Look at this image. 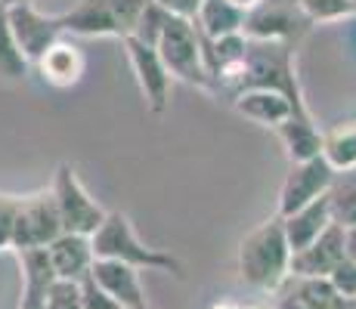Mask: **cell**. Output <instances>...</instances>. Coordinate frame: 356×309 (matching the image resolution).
<instances>
[{"label":"cell","mask_w":356,"mask_h":309,"mask_svg":"<svg viewBox=\"0 0 356 309\" xmlns=\"http://www.w3.org/2000/svg\"><path fill=\"white\" fill-rule=\"evenodd\" d=\"M238 278L245 281L248 287L264 294H273L285 278L291 276L289 266H291V247L289 238H285L282 229V217H270L264 219L260 226L248 232L238 244Z\"/></svg>","instance_id":"obj_1"},{"label":"cell","mask_w":356,"mask_h":309,"mask_svg":"<svg viewBox=\"0 0 356 309\" xmlns=\"http://www.w3.org/2000/svg\"><path fill=\"white\" fill-rule=\"evenodd\" d=\"M93 253L97 257H108L118 260V263H127L134 269H146V272H168L174 278H183V260L174 257L170 251H161V247L146 244L140 235H136L134 223H130L127 214L121 210H108L106 219L99 223V229L90 235Z\"/></svg>","instance_id":"obj_2"},{"label":"cell","mask_w":356,"mask_h":309,"mask_svg":"<svg viewBox=\"0 0 356 309\" xmlns=\"http://www.w3.org/2000/svg\"><path fill=\"white\" fill-rule=\"evenodd\" d=\"M248 87L279 90L291 99L294 112H310L304 102L300 81H298V47H291V44H279V40H248L242 90H248Z\"/></svg>","instance_id":"obj_3"},{"label":"cell","mask_w":356,"mask_h":309,"mask_svg":"<svg viewBox=\"0 0 356 309\" xmlns=\"http://www.w3.org/2000/svg\"><path fill=\"white\" fill-rule=\"evenodd\" d=\"M164 68L170 72L174 81H183L189 87H202L211 90L208 68H204V53H202V37H198L195 25L189 19H170L164 25L159 44H155Z\"/></svg>","instance_id":"obj_4"},{"label":"cell","mask_w":356,"mask_h":309,"mask_svg":"<svg viewBox=\"0 0 356 309\" xmlns=\"http://www.w3.org/2000/svg\"><path fill=\"white\" fill-rule=\"evenodd\" d=\"M50 192H53V198H56L59 219H63V232L93 235V232L99 229V223L106 219V214H108L97 198L84 189V183L78 180V170H74L72 164H59L56 167Z\"/></svg>","instance_id":"obj_5"},{"label":"cell","mask_w":356,"mask_h":309,"mask_svg":"<svg viewBox=\"0 0 356 309\" xmlns=\"http://www.w3.org/2000/svg\"><path fill=\"white\" fill-rule=\"evenodd\" d=\"M310 28L313 22L304 16L298 0H260L254 10L245 12L242 34L248 40H279L298 47Z\"/></svg>","instance_id":"obj_6"},{"label":"cell","mask_w":356,"mask_h":309,"mask_svg":"<svg viewBox=\"0 0 356 309\" xmlns=\"http://www.w3.org/2000/svg\"><path fill=\"white\" fill-rule=\"evenodd\" d=\"M63 235V219H59L56 198L50 189L19 195V214L13 226V251H31L47 247Z\"/></svg>","instance_id":"obj_7"},{"label":"cell","mask_w":356,"mask_h":309,"mask_svg":"<svg viewBox=\"0 0 356 309\" xmlns=\"http://www.w3.org/2000/svg\"><path fill=\"white\" fill-rule=\"evenodd\" d=\"M6 3V22H10V31L16 37L22 56L31 62H38L56 44L63 34V25H59V16H47L40 12L31 0H3Z\"/></svg>","instance_id":"obj_8"},{"label":"cell","mask_w":356,"mask_h":309,"mask_svg":"<svg viewBox=\"0 0 356 309\" xmlns=\"http://www.w3.org/2000/svg\"><path fill=\"white\" fill-rule=\"evenodd\" d=\"M124 56L130 62V72L136 78V87H140V96L146 102V108L152 115H164L170 106V87H174V78L164 68V62L159 56V50L136 37H124Z\"/></svg>","instance_id":"obj_9"},{"label":"cell","mask_w":356,"mask_h":309,"mask_svg":"<svg viewBox=\"0 0 356 309\" xmlns=\"http://www.w3.org/2000/svg\"><path fill=\"white\" fill-rule=\"evenodd\" d=\"M332 180H334V167L323 155L307 158V161H291L289 174H285V180H282V189H279L276 214L289 217L294 210L304 208V204L323 198L328 192V185H332Z\"/></svg>","instance_id":"obj_10"},{"label":"cell","mask_w":356,"mask_h":309,"mask_svg":"<svg viewBox=\"0 0 356 309\" xmlns=\"http://www.w3.org/2000/svg\"><path fill=\"white\" fill-rule=\"evenodd\" d=\"M273 309H356V300H347L328 285V278L289 276L276 287Z\"/></svg>","instance_id":"obj_11"},{"label":"cell","mask_w":356,"mask_h":309,"mask_svg":"<svg viewBox=\"0 0 356 309\" xmlns=\"http://www.w3.org/2000/svg\"><path fill=\"white\" fill-rule=\"evenodd\" d=\"M344 260V229L338 223H332L316 242L291 253L289 272L300 278H328V272Z\"/></svg>","instance_id":"obj_12"},{"label":"cell","mask_w":356,"mask_h":309,"mask_svg":"<svg viewBox=\"0 0 356 309\" xmlns=\"http://www.w3.org/2000/svg\"><path fill=\"white\" fill-rule=\"evenodd\" d=\"M90 278L97 281L112 300H118L124 309H149L146 287H143V281H140V269H134V266L108 260V257H97L93 260Z\"/></svg>","instance_id":"obj_13"},{"label":"cell","mask_w":356,"mask_h":309,"mask_svg":"<svg viewBox=\"0 0 356 309\" xmlns=\"http://www.w3.org/2000/svg\"><path fill=\"white\" fill-rule=\"evenodd\" d=\"M232 108L238 115H245L248 121L260 124V127L276 130L282 121H289L291 115H310V112H294L291 99L279 90H266V87H248L232 96Z\"/></svg>","instance_id":"obj_14"},{"label":"cell","mask_w":356,"mask_h":309,"mask_svg":"<svg viewBox=\"0 0 356 309\" xmlns=\"http://www.w3.org/2000/svg\"><path fill=\"white\" fill-rule=\"evenodd\" d=\"M34 68H38V74L44 78V84L56 87V90H68V87H74L81 78H84L87 59L74 40L59 37L44 56L34 62Z\"/></svg>","instance_id":"obj_15"},{"label":"cell","mask_w":356,"mask_h":309,"mask_svg":"<svg viewBox=\"0 0 356 309\" xmlns=\"http://www.w3.org/2000/svg\"><path fill=\"white\" fill-rule=\"evenodd\" d=\"M47 253H50L56 278H63V281L87 278L93 269V260H97L90 235H78V232H63L56 242L47 244Z\"/></svg>","instance_id":"obj_16"},{"label":"cell","mask_w":356,"mask_h":309,"mask_svg":"<svg viewBox=\"0 0 356 309\" xmlns=\"http://www.w3.org/2000/svg\"><path fill=\"white\" fill-rule=\"evenodd\" d=\"M59 25L63 34H78V37H118L106 0H78L72 10L59 12Z\"/></svg>","instance_id":"obj_17"},{"label":"cell","mask_w":356,"mask_h":309,"mask_svg":"<svg viewBox=\"0 0 356 309\" xmlns=\"http://www.w3.org/2000/svg\"><path fill=\"white\" fill-rule=\"evenodd\" d=\"M276 136L289 161H307V158L323 155V130L316 127L313 115H291L276 127Z\"/></svg>","instance_id":"obj_18"},{"label":"cell","mask_w":356,"mask_h":309,"mask_svg":"<svg viewBox=\"0 0 356 309\" xmlns=\"http://www.w3.org/2000/svg\"><path fill=\"white\" fill-rule=\"evenodd\" d=\"M328 226H332V214H328L325 195L316 198V201H310V204H304V208L294 210V214L282 217V229H285V238H289L291 253L300 251V247H307L310 242H316Z\"/></svg>","instance_id":"obj_19"},{"label":"cell","mask_w":356,"mask_h":309,"mask_svg":"<svg viewBox=\"0 0 356 309\" xmlns=\"http://www.w3.org/2000/svg\"><path fill=\"white\" fill-rule=\"evenodd\" d=\"M193 25L202 40H217L227 37V34H242L245 12L238 6H232L229 0H204L198 6Z\"/></svg>","instance_id":"obj_20"},{"label":"cell","mask_w":356,"mask_h":309,"mask_svg":"<svg viewBox=\"0 0 356 309\" xmlns=\"http://www.w3.org/2000/svg\"><path fill=\"white\" fill-rule=\"evenodd\" d=\"M332 223L341 229L356 226V170H334V180L325 192Z\"/></svg>","instance_id":"obj_21"},{"label":"cell","mask_w":356,"mask_h":309,"mask_svg":"<svg viewBox=\"0 0 356 309\" xmlns=\"http://www.w3.org/2000/svg\"><path fill=\"white\" fill-rule=\"evenodd\" d=\"M323 158L334 170H356V121L323 130Z\"/></svg>","instance_id":"obj_22"},{"label":"cell","mask_w":356,"mask_h":309,"mask_svg":"<svg viewBox=\"0 0 356 309\" xmlns=\"http://www.w3.org/2000/svg\"><path fill=\"white\" fill-rule=\"evenodd\" d=\"M31 72V62L22 56L16 37L6 22V3L0 0V84H19Z\"/></svg>","instance_id":"obj_23"},{"label":"cell","mask_w":356,"mask_h":309,"mask_svg":"<svg viewBox=\"0 0 356 309\" xmlns=\"http://www.w3.org/2000/svg\"><path fill=\"white\" fill-rule=\"evenodd\" d=\"M298 6L304 10V16L313 25H328V22H341V19L356 16L353 0H298Z\"/></svg>","instance_id":"obj_24"},{"label":"cell","mask_w":356,"mask_h":309,"mask_svg":"<svg viewBox=\"0 0 356 309\" xmlns=\"http://www.w3.org/2000/svg\"><path fill=\"white\" fill-rule=\"evenodd\" d=\"M170 12L164 10L161 3H155V0H149V6L143 10V16H140V22H136V28L130 37H136V40H143V44H149V47H155L159 44V37H161V31H164V25L170 22Z\"/></svg>","instance_id":"obj_25"},{"label":"cell","mask_w":356,"mask_h":309,"mask_svg":"<svg viewBox=\"0 0 356 309\" xmlns=\"http://www.w3.org/2000/svg\"><path fill=\"white\" fill-rule=\"evenodd\" d=\"M106 3H108V12H112L115 28H118V40H124L134 34L143 10L149 6V0H106Z\"/></svg>","instance_id":"obj_26"},{"label":"cell","mask_w":356,"mask_h":309,"mask_svg":"<svg viewBox=\"0 0 356 309\" xmlns=\"http://www.w3.org/2000/svg\"><path fill=\"white\" fill-rule=\"evenodd\" d=\"M44 309H84L78 281H63V278L53 281L44 297Z\"/></svg>","instance_id":"obj_27"},{"label":"cell","mask_w":356,"mask_h":309,"mask_svg":"<svg viewBox=\"0 0 356 309\" xmlns=\"http://www.w3.org/2000/svg\"><path fill=\"white\" fill-rule=\"evenodd\" d=\"M19 214V195L0 192V251H13V226Z\"/></svg>","instance_id":"obj_28"},{"label":"cell","mask_w":356,"mask_h":309,"mask_svg":"<svg viewBox=\"0 0 356 309\" xmlns=\"http://www.w3.org/2000/svg\"><path fill=\"white\" fill-rule=\"evenodd\" d=\"M328 285L347 300H356V263L353 260H341L332 272H328Z\"/></svg>","instance_id":"obj_29"},{"label":"cell","mask_w":356,"mask_h":309,"mask_svg":"<svg viewBox=\"0 0 356 309\" xmlns=\"http://www.w3.org/2000/svg\"><path fill=\"white\" fill-rule=\"evenodd\" d=\"M78 287H81V303H84V309H124V306L118 303V300L108 297V294L102 291V287H99L90 276L81 278Z\"/></svg>","instance_id":"obj_30"},{"label":"cell","mask_w":356,"mask_h":309,"mask_svg":"<svg viewBox=\"0 0 356 309\" xmlns=\"http://www.w3.org/2000/svg\"><path fill=\"white\" fill-rule=\"evenodd\" d=\"M155 3H161L164 10L170 12V16H177V19H189V22H193L195 12H198V6H202L204 0H155Z\"/></svg>","instance_id":"obj_31"},{"label":"cell","mask_w":356,"mask_h":309,"mask_svg":"<svg viewBox=\"0 0 356 309\" xmlns=\"http://www.w3.org/2000/svg\"><path fill=\"white\" fill-rule=\"evenodd\" d=\"M344 257L353 260L356 263V226H350V229H344Z\"/></svg>","instance_id":"obj_32"},{"label":"cell","mask_w":356,"mask_h":309,"mask_svg":"<svg viewBox=\"0 0 356 309\" xmlns=\"http://www.w3.org/2000/svg\"><path fill=\"white\" fill-rule=\"evenodd\" d=\"M229 3H232V6H238L242 12H248V10H254L260 0H229Z\"/></svg>","instance_id":"obj_33"},{"label":"cell","mask_w":356,"mask_h":309,"mask_svg":"<svg viewBox=\"0 0 356 309\" xmlns=\"http://www.w3.org/2000/svg\"><path fill=\"white\" fill-rule=\"evenodd\" d=\"M208 309H238V303H232V300H217V303H211Z\"/></svg>","instance_id":"obj_34"},{"label":"cell","mask_w":356,"mask_h":309,"mask_svg":"<svg viewBox=\"0 0 356 309\" xmlns=\"http://www.w3.org/2000/svg\"><path fill=\"white\" fill-rule=\"evenodd\" d=\"M238 309H273V303H264V300H254V303H242Z\"/></svg>","instance_id":"obj_35"},{"label":"cell","mask_w":356,"mask_h":309,"mask_svg":"<svg viewBox=\"0 0 356 309\" xmlns=\"http://www.w3.org/2000/svg\"><path fill=\"white\" fill-rule=\"evenodd\" d=\"M353 3H356V0H353Z\"/></svg>","instance_id":"obj_36"}]
</instances>
